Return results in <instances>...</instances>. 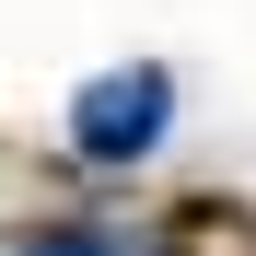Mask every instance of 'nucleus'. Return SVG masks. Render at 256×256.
<instances>
[{"label":"nucleus","instance_id":"f257e3e1","mask_svg":"<svg viewBox=\"0 0 256 256\" xmlns=\"http://www.w3.org/2000/svg\"><path fill=\"white\" fill-rule=\"evenodd\" d=\"M163 128H175V70H163V58L94 70V82L70 94V140H82V163H140V152H163Z\"/></svg>","mask_w":256,"mask_h":256},{"label":"nucleus","instance_id":"f03ea898","mask_svg":"<svg viewBox=\"0 0 256 256\" xmlns=\"http://www.w3.org/2000/svg\"><path fill=\"white\" fill-rule=\"evenodd\" d=\"M24 256H116V244H24Z\"/></svg>","mask_w":256,"mask_h":256}]
</instances>
